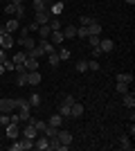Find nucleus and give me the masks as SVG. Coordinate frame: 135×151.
Segmentation results:
<instances>
[{
  "instance_id": "4c0bfd02",
  "label": "nucleus",
  "mask_w": 135,
  "mask_h": 151,
  "mask_svg": "<svg viewBox=\"0 0 135 151\" xmlns=\"http://www.w3.org/2000/svg\"><path fill=\"white\" fill-rule=\"evenodd\" d=\"M92 20L95 18H90V16H81V18H79V27H88Z\"/></svg>"
},
{
  "instance_id": "0eeeda50",
  "label": "nucleus",
  "mask_w": 135,
  "mask_h": 151,
  "mask_svg": "<svg viewBox=\"0 0 135 151\" xmlns=\"http://www.w3.org/2000/svg\"><path fill=\"white\" fill-rule=\"evenodd\" d=\"M14 108H16L14 99H9V97H2V99H0V113H14Z\"/></svg>"
},
{
  "instance_id": "b1692460",
  "label": "nucleus",
  "mask_w": 135,
  "mask_h": 151,
  "mask_svg": "<svg viewBox=\"0 0 135 151\" xmlns=\"http://www.w3.org/2000/svg\"><path fill=\"white\" fill-rule=\"evenodd\" d=\"M39 45L45 50V54H50V52H54V50H56V47H54V45H52L50 41H47V38H41V41H39Z\"/></svg>"
},
{
  "instance_id": "603ef678",
  "label": "nucleus",
  "mask_w": 135,
  "mask_h": 151,
  "mask_svg": "<svg viewBox=\"0 0 135 151\" xmlns=\"http://www.w3.org/2000/svg\"><path fill=\"white\" fill-rule=\"evenodd\" d=\"M5 52H7V50H2V47H0V63H2V61L7 59V54H5Z\"/></svg>"
},
{
  "instance_id": "864d4df0",
  "label": "nucleus",
  "mask_w": 135,
  "mask_h": 151,
  "mask_svg": "<svg viewBox=\"0 0 135 151\" xmlns=\"http://www.w3.org/2000/svg\"><path fill=\"white\" fill-rule=\"evenodd\" d=\"M0 75H5V65L2 63H0Z\"/></svg>"
},
{
  "instance_id": "ddd939ff",
  "label": "nucleus",
  "mask_w": 135,
  "mask_h": 151,
  "mask_svg": "<svg viewBox=\"0 0 135 151\" xmlns=\"http://www.w3.org/2000/svg\"><path fill=\"white\" fill-rule=\"evenodd\" d=\"M50 12V16H61V14L65 12V5L61 2V0H56V2H52V7L47 9Z\"/></svg>"
},
{
  "instance_id": "39448f33",
  "label": "nucleus",
  "mask_w": 135,
  "mask_h": 151,
  "mask_svg": "<svg viewBox=\"0 0 135 151\" xmlns=\"http://www.w3.org/2000/svg\"><path fill=\"white\" fill-rule=\"evenodd\" d=\"M5 32H9V34H16V32L20 29V20L18 18H9V20H5Z\"/></svg>"
},
{
  "instance_id": "412c9836",
  "label": "nucleus",
  "mask_w": 135,
  "mask_h": 151,
  "mask_svg": "<svg viewBox=\"0 0 135 151\" xmlns=\"http://www.w3.org/2000/svg\"><path fill=\"white\" fill-rule=\"evenodd\" d=\"M115 93H117V95H126V93H131V83H122V81H117Z\"/></svg>"
},
{
  "instance_id": "09e8293b",
  "label": "nucleus",
  "mask_w": 135,
  "mask_h": 151,
  "mask_svg": "<svg viewBox=\"0 0 135 151\" xmlns=\"http://www.w3.org/2000/svg\"><path fill=\"white\" fill-rule=\"evenodd\" d=\"M74 101H77V99H74V97H72V95H65V97H63V104H68V106H72V104H74Z\"/></svg>"
},
{
  "instance_id": "4d7b16f0",
  "label": "nucleus",
  "mask_w": 135,
  "mask_h": 151,
  "mask_svg": "<svg viewBox=\"0 0 135 151\" xmlns=\"http://www.w3.org/2000/svg\"><path fill=\"white\" fill-rule=\"evenodd\" d=\"M43 2H45V5H50V2H54V0H43Z\"/></svg>"
},
{
  "instance_id": "a878e982",
  "label": "nucleus",
  "mask_w": 135,
  "mask_h": 151,
  "mask_svg": "<svg viewBox=\"0 0 135 151\" xmlns=\"http://www.w3.org/2000/svg\"><path fill=\"white\" fill-rule=\"evenodd\" d=\"M27 101H29V106H32V108H39V106H41V95H39V93H32Z\"/></svg>"
},
{
  "instance_id": "f257e3e1",
  "label": "nucleus",
  "mask_w": 135,
  "mask_h": 151,
  "mask_svg": "<svg viewBox=\"0 0 135 151\" xmlns=\"http://www.w3.org/2000/svg\"><path fill=\"white\" fill-rule=\"evenodd\" d=\"M14 43H16L14 34L5 32V27L0 25V47H2V50H9V47H14Z\"/></svg>"
},
{
  "instance_id": "79ce46f5",
  "label": "nucleus",
  "mask_w": 135,
  "mask_h": 151,
  "mask_svg": "<svg viewBox=\"0 0 135 151\" xmlns=\"http://www.w3.org/2000/svg\"><path fill=\"white\" fill-rule=\"evenodd\" d=\"M2 65H5V70H9V72H11V70H16V63H14L11 59H5V61H2Z\"/></svg>"
},
{
  "instance_id": "c85d7f7f",
  "label": "nucleus",
  "mask_w": 135,
  "mask_h": 151,
  "mask_svg": "<svg viewBox=\"0 0 135 151\" xmlns=\"http://www.w3.org/2000/svg\"><path fill=\"white\" fill-rule=\"evenodd\" d=\"M117 81H122V83H133V75H131V72H119V75H117Z\"/></svg>"
},
{
  "instance_id": "6e6d98bb",
  "label": "nucleus",
  "mask_w": 135,
  "mask_h": 151,
  "mask_svg": "<svg viewBox=\"0 0 135 151\" xmlns=\"http://www.w3.org/2000/svg\"><path fill=\"white\" fill-rule=\"evenodd\" d=\"M124 2H129V5H135V0H124Z\"/></svg>"
},
{
  "instance_id": "2eb2a0df",
  "label": "nucleus",
  "mask_w": 135,
  "mask_h": 151,
  "mask_svg": "<svg viewBox=\"0 0 135 151\" xmlns=\"http://www.w3.org/2000/svg\"><path fill=\"white\" fill-rule=\"evenodd\" d=\"M113 41L110 38H99V50H101V54H106V52H113Z\"/></svg>"
},
{
  "instance_id": "2f4dec72",
  "label": "nucleus",
  "mask_w": 135,
  "mask_h": 151,
  "mask_svg": "<svg viewBox=\"0 0 135 151\" xmlns=\"http://www.w3.org/2000/svg\"><path fill=\"white\" fill-rule=\"evenodd\" d=\"M47 61H50V65H59V61H61V59H59V52L56 50L50 52V54H47Z\"/></svg>"
},
{
  "instance_id": "bf43d9fd",
  "label": "nucleus",
  "mask_w": 135,
  "mask_h": 151,
  "mask_svg": "<svg viewBox=\"0 0 135 151\" xmlns=\"http://www.w3.org/2000/svg\"><path fill=\"white\" fill-rule=\"evenodd\" d=\"M0 5H2V0H0Z\"/></svg>"
},
{
  "instance_id": "58836bf2",
  "label": "nucleus",
  "mask_w": 135,
  "mask_h": 151,
  "mask_svg": "<svg viewBox=\"0 0 135 151\" xmlns=\"http://www.w3.org/2000/svg\"><path fill=\"white\" fill-rule=\"evenodd\" d=\"M88 27H77V38H88Z\"/></svg>"
},
{
  "instance_id": "bb28decb",
  "label": "nucleus",
  "mask_w": 135,
  "mask_h": 151,
  "mask_svg": "<svg viewBox=\"0 0 135 151\" xmlns=\"http://www.w3.org/2000/svg\"><path fill=\"white\" fill-rule=\"evenodd\" d=\"M47 124H50V126H56V129H59V126L63 124V117H61L59 113H54V115L50 117V120H47Z\"/></svg>"
},
{
  "instance_id": "f8f14e48",
  "label": "nucleus",
  "mask_w": 135,
  "mask_h": 151,
  "mask_svg": "<svg viewBox=\"0 0 135 151\" xmlns=\"http://www.w3.org/2000/svg\"><path fill=\"white\" fill-rule=\"evenodd\" d=\"M41 79H43V77H41L39 70H32V72H27V86H39Z\"/></svg>"
},
{
  "instance_id": "6ab92c4d",
  "label": "nucleus",
  "mask_w": 135,
  "mask_h": 151,
  "mask_svg": "<svg viewBox=\"0 0 135 151\" xmlns=\"http://www.w3.org/2000/svg\"><path fill=\"white\" fill-rule=\"evenodd\" d=\"M61 32H63L65 38H77V25H65Z\"/></svg>"
},
{
  "instance_id": "37998d69",
  "label": "nucleus",
  "mask_w": 135,
  "mask_h": 151,
  "mask_svg": "<svg viewBox=\"0 0 135 151\" xmlns=\"http://www.w3.org/2000/svg\"><path fill=\"white\" fill-rule=\"evenodd\" d=\"M9 151H23V145H20V140H18V138L14 140V145H9Z\"/></svg>"
},
{
  "instance_id": "e433bc0d",
  "label": "nucleus",
  "mask_w": 135,
  "mask_h": 151,
  "mask_svg": "<svg viewBox=\"0 0 135 151\" xmlns=\"http://www.w3.org/2000/svg\"><path fill=\"white\" fill-rule=\"evenodd\" d=\"M16 7H18V5H14V2H7V5H5V14H9V16H16Z\"/></svg>"
},
{
  "instance_id": "473e14b6",
  "label": "nucleus",
  "mask_w": 135,
  "mask_h": 151,
  "mask_svg": "<svg viewBox=\"0 0 135 151\" xmlns=\"http://www.w3.org/2000/svg\"><path fill=\"white\" fill-rule=\"evenodd\" d=\"M59 115H61V117H70V106L61 101V106H59Z\"/></svg>"
},
{
  "instance_id": "f03ea898",
  "label": "nucleus",
  "mask_w": 135,
  "mask_h": 151,
  "mask_svg": "<svg viewBox=\"0 0 135 151\" xmlns=\"http://www.w3.org/2000/svg\"><path fill=\"white\" fill-rule=\"evenodd\" d=\"M14 72H16V83H18V86H27V70H25V65H23V63L16 65Z\"/></svg>"
},
{
  "instance_id": "c756f323",
  "label": "nucleus",
  "mask_w": 135,
  "mask_h": 151,
  "mask_svg": "<svg viewBox=\"0 0 135 151\" xmlns=\"http://www.w3.org/2000/svg\"><path fill=\"white\" fill-rule=\"evenodd\" d=\"M25 59H27V52L23 50V52H18V54H14V59H11V61L16 63V65H20V63H25Z\"/></svg>"
},
{
  "instance_id": "a18cd8bd",
  "label": "nucleus",
  "mask_w": 135,
  "mask_h": 151,
  "mask_svg": "<svg viewBox=\"0 0 135 151\" xmlns=\"http://www.w3.org/2000/svg\"><path fill=\"white\" fill-rule=\"evenodd\" d=\"M34 126H36V131H39V133H43V131H45V126H47V122L36 120V122H34Z\"/></svg>"
},
{
  "instance_id": "5701e85b",
  "label": "nucleus",
  "mask_w": 135,
  "mask_h": 151,
  "mask_svg": "<svg viewBox=\"0 0 135 151\" xmlns=\"http://www.w3.org/2000/svg\"><path fill=\"white\" fill-rule=\"evenodd\" d=\"M119 147H122L124 151H131V149H133V145H131V138H129V135H119Z\"/></svg>"
},
{
  "instance_id": "cd10ccee",
  "label": "nucleus",
  "mask_w": 135,
  "mask_h": 151,
  "mask_svg": "<svg viewBox=\"0 0 135 151\" xmlns=\"http://www.w3.org/2000/svg\"><path fill=\"white\" fill-rule=\"evenodd\" d=\"M59 52V59H61V61H70L72 59V52L68 50V47H61V50H56Z\"/></svg>"
},
{
  "instance_id": "680f3d73",
  "label": "nucleus",
  "mask_w": 135,
  "mask_h": 151,
  "mask_svg": "<svg viewBox=\"0 0 135 151\" xmlns=\"http://www.w3.org/2000/svg\"><path fill=\"white\" fill-rule=\"evenodd\" d=\"M0 12H2V9H0Z\"/></svg>"
},
{
  "instance_id": "c03bdc74",
  "label": "nucleus",
  "mask_w": 135,
  "mask_h": 151,
  "mask_svg": "<svg viewBox=\"0 0 135 151\" xmlns=\"http://www.w3.org/2000/svg\"><path fill=\"white\" fill-rule=\"evenodd\" d=\"M88 70H92V72H97V70H99V61H97V59H92V61H88Z\"/></svg>"
},
{
  "instance_id": "72a5a7b5",
  "label": "nucleus",
  "mask_w": 135,
  "mask_h": 151,
  "mask_svg": "<svg viewBox=\"0 0 135 151\" xmlns=\"http://www.w3.org/2000/svg\"><path fill=\"white\" fill-rule=\"evenodd\" d=\"M36 32H39V34H41V38H47V36H50V34H52L50 25H41V27H39V29H36Z\"/></svg>"
},
{
  "instance_id": "aec40b11",
  "label": "nucleus",
  "mask_w": 135,
  "mask_h": 151,
  "mask_svg": "<svg viewBox=\"0 0 135 151\" xmlns=\"http://www.w3.org/2000/svg\"><path fill=\"white\" fill-rule=\"evenodd\" d=\"M43 54H45V50H43V47H41L39 43H36V45H34V47H32V50L27 52V57H34V59H41V57H43Z\"/></svg>"
},
{
  "instance_id": "3c124183",
  "label": "nucleus",
  "mask_w": 135,
  "mask_h": 151,
  "mask_svg": "<svg viewBox=\"0 0 135 151\" xmlns=\"http://www.w3.org/2000/svg\"><path fill=\"white\" fill-rule=\"evenodd\" d=\"M27 29H29V32H36V29H39V25H36V23H34V20H32V23L27 25Z\"/></svg>"
},
{
  "instance_id": "393cba45",
  "label": "nucleus",
  "mask_w": 135,
  "mask_h": 151,
  "mask_svg": "<svg viewBox=\"0 0 135 151\" xmlns=\"http://www.w3.org/2000/svg\"><path fill=\"white\" fill-rule=\"evenodd\" d=\"M47 25H50V29H52V32H56V29H63V23H61V18H54V16L50 18V23H47Z\"/></svg>"
},
{
  "instance_id": "f3484780",
  "label": "nucleus",
  "mask_w": 135,
  "mask_h": 151,
  "mask_svg": "<svg viewBox=\"0 0 135 151\" xmlns=\"http://www.w3.org/2000/svg\"><path fill=\"white\" fill-rule=\"evenodd\" d=\"M84 115V104H79V101H74L70 106V117H81Z\"/></svg>"
},
{
  "instance_id": "9d476101",
  "label": "nucleus",
  "mask_w": 135,
  "mask_h": 151,
  "mask_svg": "<svg viewBox=\"0 0 135 151\" xmlns=\"http://www.w3.org/2000/svg\"><path fill=\"white\" fill-rule=\"evenodd\" d=\"M5 135L9 140H16L20 135V126L18 124H14V122H9V124H7V131H5Z\"/></svg>"
},
{
  "instance_id": "f704fd0d",
  "label": "nucleus",
  "mask_w": 135,
  "mask_h": 151,
  "mask_svg": "<svg viewBox=\"0 0 135 151\" xmlns=\"http://www.w3.org/2000/svg\"><path fill=\"white\" fill-rule=\"evenodd\" d=\"M56 133H59L56 126H50V124H47V126H45V131H43V135H47V138H54Z\"/></svg>"
},
{
  "instance_id": "ea45409f",
  "label": "nucleus",
  "mask_w": 135,
  "mask_h": 151,
  "mask_svg": "<svg viewBox=\"0 0 135 151\" xmlns=\"http://www.w3.org/2000/svg\"><path fill=\"white\" fill-rule=\"evenodd\" d=\"M86 70H88V61H86V59L77 61V72H86Z\"/></svg>"
},
{
  "instance_id": "a211bd4d",
  "label": "nucleus",
  "mask_w": 135,
  "mask_h": 151,
  "mask_svg": "<svg viewBox=\"0 0 135 151\" xmlns=\"http://www.w3.org/2000/svg\"><path fill=\"white\" fill-rule=\"evenodd\" d=\"M23 65H25V70H27V72H32V70H39V59H34V57H27Z\"/></svg>"
},
{
  "instance_id": "4468645a",
  "label": "nucleus",
  "mask_w": 135,
  "mask_h": 151,
  "mask_svg": "<svg viewBox=\"0 0 135 151\" xmlns=\"http://www.w3.org/2000/svg\"><path fill=\"white\" fill-rule=\"evenodd\" d=\"M101 23H99V20H92V23H90L88 25V34L90 36H101Z\"/></svg>"
},
{
  "instance_id": "1a4fd4ad",
  "label": "nucleus",
  "mask_w": 135,
  "mask_h": 151,
  "mask_svg": "<svg viewBox=\"0 0 135 151\" xmlns=\"http://www.w3.org/2000/svg\"><path fill=\"white\" fill-rule=\"evenodd\" d=\"M47 41H50V43L54 45V47H59V45H61V43L65 41V36H63V32H61V29H56V32H52L50 36H47Z\"/></svg>"
},
{
  "instance_id": "9b49d317",
  "label": "nucleus",
  "mask_w": 135,
  "mask_h": 151,
  "mask_svg": "<svg viewBox=\"0 0 135 151\" xmlns=\"http://www.w3.org/2000/svg\"><path fill=\"white\" fill-rule=\"evenodd\" d=\"M47 149H52V151H68V149H72V147L70 145H61L59 138L54 135V138H50V147H47Z\"/></svg>"
},
{
  "instance_id": "de8ad7c7",
  "label": "nucleus",
  "mask_w": 135,
  "mask_h": 151,
  "mask_svg": "<svg viewBox=\"0 0 135 151\" xmlns=\"http://www.w3.org/2000/svg\"><path fill=\"white\" fill-rule=\"evenodd\" d=\"M23 16H25V7L18 5V7H16V18H23Z\"/></svg>"
},
{
  "instance_id": "423d86ee",
  "label": "nucleus",
  "mask_w": 135,
  "mask_h": 151,
  "mask_svg": "<svg viewBox=\"0 0 135 151\" xmlns=\"http://www.w3.org/2000/svg\"><path fill=\"white\" fill-rule=\"evenodd\" d=\"M25 124H27V126H23V129H20V131H23V138L34 140L36 135H41V133L36 131V126H34V124H29V122H25Z\"/></svg>"
},
{
  "instance_id": "4be33fe9",
  "label": "nucleus",
  "mask_w": 135,
  "mask_h": 151,
  "mask_svg": "<svg viewBox=\"0 0 135 151\" xmlns=\"http://www.w3.org/2000/svg\"><path fill=\"white\" fill-rule=\"evenodd\" d=\"M124 97V106L126 108H135V95L133 93H126V95H122Z\"/></svg>"
},
{
  "instance_id": "5fc2aeb1",
  "label": "nucleus",
  "mask_w": 135,
  "mask_h": 151,
  "mask_svg": "<svg viewBox=\"0 0 135 151\" xmlns=\"http://www.w3.org/2000/svg\"><path fill=\"white\" fill-rule=\"evenodd\" d=\"M14 5H23V0H11Z\"/></svg>"
},
{
  "instance_id": "8fccbe9b",
  "label": "nucleus",
  "mask_w": 135,
  "mask_h": 151,
  "mask_svg": "<svg viewBox=\"0 0 135 151\" xmlns=\"http://www.w3.org/2000/svg\"><path fill=\"white\" fill-rule=\"evenodd\" d=\"M25 36H29V29H27V27H23V29H20V36H18V38H25Z\"/></svg>"
},
{
  "instance_id": "49530a36",
  "label": "nucleus",
  "mask_w": 135,
  "mask_h": 151,
  "mask_svg": "<svg viewBox=\"0 0 135 151\" xmlns=\"http://www.w3.org/2000/svg\"><path fill=\"white\" fill-rule=\"evenodd\" d=\"M99 38L101 36H88V43L92 45V47H99Z\"/></svg>"
},
{
  "instance_id": "dca6fc26",
  "label": "nucleus",
  "mask_w": 135,
  "mask_h": 151,
  "mask_svg": "<svg viewBox=\"0 0 135 151\" xmlns=\"http://www.w3.org/2000/svg\"><path fill=\"white\" fill-rule=\"evenodd\" d=\"M56 138H59V142H61V145H72V133H70V131H61V129H59Z\"/></svg>"
},
{
  "instance_id": "052dcab7",
  "label": "nucleus",
  "mask_w": 135,
  "mask_h": 151,
  "mask_svg": "<svg viewBox=\"0 0 135 151\" xmlns=\"http://www.w3.org/2000/svg\"><path fill=\"white\" fill-rule=\"evenodd\" d=\"M0 140H2V135H0Z\"/></svg>"
},
{
  "instance_id": "c9c22d12",
  "label": "nucleus",
  "mask_w": 135,
  "mask_h": 151,
  "mask_svg": "<svg viewBox=\"0 0 135 151\" xmlns=\"http://www.w3.org/2000/svg\"><path fill=\"white\" fill-rule=\"evenodd\" d=\"M20 145H23V151L34 149V140H29V138H20Z\"/></svg>"
},
{
  "instance_id": "20e7f679",
  "label": "nucleus",
  "mask_w": 135,
  "mask_h": 151,
  "mask_svg": "<svg viewBox=\"0 0 135 151\" xmlns=\"http://www.w3.org/2000/svg\"><path fill=\"white\" fill-rule=\"evenodd\" d=\"M16 43L20 45V47H23V50L25 52H29L34 47V45H36V38L34 36H25V38H16Z\"/></svg>"
},
{
  "instance_id": "a19ab883",
  "label": "nucleus",
  "mask_w": 135,
  "mask_h": 151,
  "mask_svg": "<svg viewBox=\"0 0 135 151\" xmlns=\"http://www.w3.org/2000/svg\"><path fill=\"white\" fill-rule=\"evenodd\" d=\"M11 122V117H9V113H0V126H7Z\"/></svg>"
},
{
  "instance_id": "13d9d810",
  "label": "nucleus",
  "mask_w": 135,
  "mask_h": 151,
  "mask_svg": "<svg viewBox=\"0 0 135 151\" xmlns=\"http://www.w3.org/2000/svg\"><path fill=\"white\" fill-rule=\"evenodd\" d=\"M7 2H11V0H7Z\"/></svg>"
},
{
  "instance_id": "6e6552de",
  "label": "nucleus",
  "mask_w": 135,
  "mask_h": 151,
  "mask_svg": "<svg viewBox=\"0 0 135 151\" xmlns=\"http://www.w3.org/2000/svg\"><path fill=\"white\" fill-rule=\"evenodd\" d=\"M50 12H47V9H45V12H36V16H34V23H36V25H47V23H50Z\"/></svg>"
},
{
  "instance_id": "7c9ffc66",
  "label": "nucleus",
  "mask_w": 135,
  "mask_h": 151,
  "mask_svg": "<svg viewBox=\"0 0 135 151\" xmlns=\"http://www.w3.org/2000/svg\"><path fill=\"white\" fill-rule=\"evenodd\" d=\"M32 7H34V12H45L47 9V5H45L43 0H32Z\"/></svg>"
},
{
  "instance_id": "7ed1b4c3",
  "label": "nucleus",
  "mask_w": 135,
  "mask_h": 151,
  "mask_svg": "<svg viewBox=\"0 0 135 151\" xmlns=\"http://www.w3.org/2000/svg\"><path fill=\"white\" fill-rule=\"evenodd\" d=\"M47 147H50V138H47V135L41 133V138H39V135L34 138V149H36V151H47Z\"/></svg>"
}]
</instances>
